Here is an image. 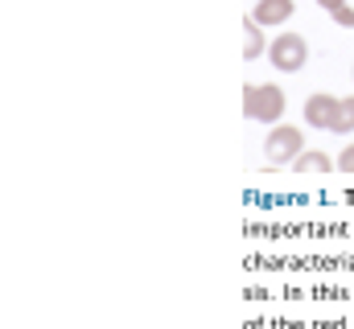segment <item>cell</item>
I'll return each mask as SVG.
<instances>
[{
    "label": "cell",
    "instance_id": "cell-10",
    "mask_svg": "<svg viewBox=\"0 0 354 329\" xmlns=\"http://www.w3.org/2000/svg\"><path fill=\"white\" fill-rule=\"evenodd\" d=\"M338 169L354 177V144H346V149H342V157H338Z\"/></svg>",
    "mask_w": 354,
    "mask_h": 329
},
{
    "label": "cell",
    "instance_id": "cell-9",
    "mask_svg": "<svg viewBox=\"0 0 354 329\" xmlns=\"http://www.w3.org/2000/svg\"><path fill=\"white\" fill-rule=\"evenodd\" d=\"M330 17H334V21H338L342 29H354V8H351V4H342V8H334Z\"/></svg>",
    "mask_w": 354,
    "mask_h": 329
},
{
    "label": "cell",
    "instance_id": "cell-6",
    "mask_svg": "<svg viewBox=\"0 0 354 329\" xmlns=\"http://www.w3.org/2000/svg\"><path fill=\"white\" fill-rule=\"evenodd\" d=\"M260 54H268V41H264V25L256 17L243 21V62H256Z\"/></svg>",
    "mask_w": 354,
    "mask_h": 329
},
{
    "label": "cell",
    "instance_id": "cell-4",
    "mask_svg": "<svg viewBox=\"0 0 354 329\" xmlns=\"http://www.w3.org/2000/svg\"><path fill=\"white\" fill-rule=\"evenodd\" d=\"M334 111H338V99H334V95H309V103H305V124L317 128V132H330Z\"/></svg>",
    "mask_w": 354,
    "mask_h": 329
},
{
    "label": "cell",
    "instance_id": "cell-3",
    "mask_svg": "<svg viewBox=\"0 0 354 329\" xmlns=\"http://www.w3.org/2000/svg\"><path fill=\"white\" fill-rule=\"evenodd\" d=\"M268 62H272L276 70L292 75V70H301V66L309 62V41H305L301 33H276V41L268 46Z\"/></svg>",
    "mask_w": 354,
    "mask_h": 329
},
{
    "label": "cell",
    "instance_id": "cell-5",
    "mask_svg": "<svg viewBox=\"0 0 354 329\" xmlns=\"http://www.w3.org/2000/svg\"><path fill=\"white\" fill-rule=\"evenodd\" d=\"M292 12H297V4H292V0H260L252 17H256V21H260L264 29H268V25L276 29V25H284V21H288Z\"/></svg>",
    "mask_w": 354,
    "mask_h": 329
},
{
    "label": "cell",
    "instance_id": "cell-2",
    "mask_svg": "<svg viewBox=\"0 0 354 329\" xmlns=\"http://www.w3.org/2000/svg\"><path fill=\"white\" fill-rule=\"evenodd\" d=\"M301 153H305V136H301V128H292V124H276V128L268 132V140H264L268 164H292Z\"/></svg>",
    "mask_w": 354,
    "mask_h": 329
},
{
    "label": "cell",
    "instance_id": "cell-7",
    "mask_svg": "<svg viewBox=\"0 0 354 329\" xmlns=\"http://www.w3.org/2000/svg\"><path fill=\"white\" fill-rule=\"evenodd\" d=\"M292 169H297V173H334L338 161H334L330 153H322V149H309V153H301V157L292 161Z\"/></svg>",
    "mask_w": 354,
    "mask_h": 329
},
{
    "label": "cell",
    "instance_id": "cell-1",
    "mask_svg": "<svg viewBox=\"0 0 354 329\" xmlns=\"http://www.w3.org/2000/svg\"><path fill=\"white\" fill-rule=\"evenodd\" d=\"M284 107H288V99H284V91L276 82H248L243 86V115L248 120L276 128L280 115H284Z\"/></svg>",
    "mask_w": 354,
    "mask_h": 329
},
{
    "label": "cell",
    "instance_id": "cell-11",
    "mask_svg": "<svg viewBox=\"0 0 354 329\" xmlns=\"http://www.w3.org/2000/svg\"><path fill=\"white\" fill-rule=\"evenodd\" d=\"M317 4H322L326 12H334V8H342V4H351V0H317Z\"/></svg>",
    "mask_w": 354,
    "mask_h": 329
},
{
    "label": "cell",
    "instance_id": "cell-8",
    "mask_svg": "<svg viewBox=\"0 0 354 329\" xmlns=\"http://www.w3.org/2000/svg\"><path fill=\"white\" fill-rule=\"evenodd\" d=\"M330 132H334V136H342V132H354V95L338 99V111H334V124H330Z\"/></svg>",
    "mask_w": 354,
    "mask_h": 329
}]
</instances>
